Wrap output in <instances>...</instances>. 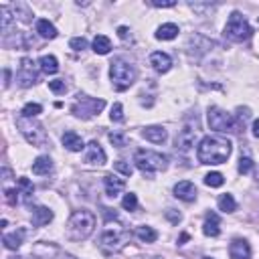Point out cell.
Segmentation results:
<instances>
[{
	"mask_svg": "<svg viewBox=\"0 0 259 259\" xmlns=\"http://www.w3.org/2000/svg\"><path fill=\"white\" fill-rule=\"evenodd\" d=\"M53 221V211L47 207H32V225L43 227Z\"/></svg>",
	"mask_w": 259,
	"mask_h": 259,
	"instance_id": "ffe728a7",
	"label": "cell"
},
{
	"mask_svg": "<svg viewBox=\"0 0 259 259\" xmlns=\"http://www.w3.org/2000/svg\"><path fill=\"white\" fill-rule=\"evenodd\" d=\"M8 259H26V257H8Z\"/></svg>",
	"mask_w": 259,
	"mask_h": 259,
	"instance_id": "c3c4849f",
	"label": "cell"
},
{
	"mask_svg": "<svg viewBox=\"0 0 259 259\" xmlns=\"http://www.w3.org/2000/svg\"><path fill=\"white\" fill-rule=\"evenodd\" d=\"M69 47H71L73 51H83V49H87V41H85L83 37H75V39L69 41Z\"/></svg>",
	"mask_w": 259,
	"mask_h": 259,
	"instance_id": "f35d334b",
	"label": "cell"
},
{
	"mask_svg": "<svg viewBox=\"0 0 259 259\" xmlns=\"http://www.w3.org/2000/svg\"><path fill=\"white\" fill-rule=\"evenodd\" d=\"M174 197L184 201V203L197 201V186H194L190 180H182V182L174 184Z\"/></svg>",
	"mask_w": 259,
	"mask_h": 259,
	"instance_id": "7c38bea8",
	"label": "cell"
},
{
	"mask_svg": "<svg viewBox=\"0 0 259 259\" xmlns=\"http://www.w3.org/2000/svg\"><path fill=\"white\" fill-rule=\"evenodd\" d=\"M18 194H20V192L14 190V188H4V199H6V203L12 205V207L18 203Z\"/></svg>",
	"mask_w": 259,
	"mask_h": 259,
	"instance_id": "d590c367",
	"label": "cell"
},
{
	"mask_svg": "<svg viewBox=\"0 0 259 259\" xmlns=\"http://www.w3.org/2000/svg\"><path fill=\"white\" fill-rule=\"evenodd\" d=\"M186 241H188V235H186V233H182V235H180V239H178V245H184Z\"/></svg>",
	"mask_w": 259,
	"mask_h": 259,
	"instance_id": "bcb514c9",
	"label": "cell"
},
{
	"mask_svg": "<svg viewBox=\"0 0 259 259\" xmlns=\"http://www.w3.org/2000/svg\"><path fill=\"white\" fill-rule=\"evenodd\" d=\"M110 142L116 146V148H124V146H128V138H126V134H122V132H110Z\"/></svg>",
	"mask_w": 259,
	"mask_h": 259,
	"instance_id": "836d02e7",
	"label": "cell"
},
{
	"mask_svg": "<svg viewBox=\"0 0 259 259\" xmlns=\"http://www.w3.org/2000/svg\"><path fill=\"white\" fill-rule=\"evenodd\" d=\"M136 75H138L136 67L130 65L128 61H124V59H116L110 67V79H112V83L118 91H126L136 81Z\"/></svg>",
	"mask_w": 259,
	"mask_h": 259,
	"instance_id": "277c9868",
	"label": "cell"
},
{
	"mask_svg": "<svg viewBox=\"0 0 259 259\" xmlns=\"http://www.w3.org/2000/svg\"><path fill=\"white\" fill-rule=\"evenodd\" d=\"M10 22H12V12L8 6H0V28H2V32H8L10 28Z\"/></svg>",
	"mask_w": 259,
	"mask_h": 259,
	"instance_id": "f546056e",
	"label": "cell"
},
{
	"mask_svg": "<svg viewBox=\"0 0 259 259\" xmlns=\"http://www.w3.org/2000/svg\"><path fill=\"white\" fill-rule=\"evenodd\" d=\"M16 81L20 87H30L37 83V69H35V63L30 59H22L18 65V73H16Z\"/></svg>",
	"mask_w": 259,
	"mask_h": 259,
	"instance_id": "8fae6325",
	"label": "cell"
},
{
	"mask_svg": "<svg viewBox=\"0 0 259 259\" xmlns=\"http://www.w3.org/2000/svg\"><path fill=\"white\" fill-rule=\"evenodd\" d=\"M134 162H136L138 170L144 176H148V178H152L160 170H166L168 168V158L164 154L152 152V150H138L134 154Z\"/></svg>",
	"mask_w": 259,
	"mask_h": 259,
	"instance_id": "3957f363",
	"label": "cell"
},
{
	"mask_svg": "<svg viewBox=\"0 0 259 259\" xmlns=\"http://www.w3.org/2000/svg\"><path fill=\"white\" fill-rule=\"evenodd\" d=\"M41 112H43V106H41V104H26L20 114H22L24 118H37Z\"/></svg>",
	"mask_w": 259,
	"mask_h": 259,
	"instance_id": "1f68e13d",
	"label": "cell"
},
{
	"mask_svg": "<svg viewBox=\"0 0 259 259\" xmlns=\"http://www.w3.org/2000/svg\"><path fill=\"white\" fill-rule=\"evenodd\" d=\"M122 207L126 209V211H134L136 207H138V197L134 192H128L126 197L122 199Z\"/></svg>",
	"mask_w": 259,
	"mask_h": 259,
	"instance_id": "d6a6232c",
	"label": "cell"
},
{
	"mask_svg": "<svg viewBox=\"0 0 259 259\" xmlns=\"http://www.w3.org/2000/svg\"><path fill=\"white\" fill-rule=\"evenodd\" d=\"M16 126H18L20 134L24 136V140H26L28 144H32V146H45V144H47V132H45V128H43L39 122H35L32 118L20 116V118L16 120Z\"/></svg>",
	"mask_w": 259,
	"mask_h": 259,
	"instance_id": "8992f818",
	"label": "cell"
},
{
	"mask_svg": "<svg viewBox=\"0 0 259 259\" xmlns=\"http://www.w3.org/2000/svg\"><path fill=\"white\" fill-rule=\"evenodd\" d=\"M87 164H106V152L104 148L100 146V142H89L87 144V152H85V158H83Z\"/></svg>",
	"mask_w": 259,
	"mask_h": 259,
	"instance_id": "4fadbf2b",
	"label": "cell"
},
{
	"mask_svg": "<svg viewBox=\"0 0 259 259\" xmlns=\"http://www.w3.org/2000/svg\"><path fill=\"white\" fill-rule=\"evenodd\" d=\"M16 184H18V192L22 194V201L28 203L30 197H32V192H35V184H32L28 178H24V176H20V178L16 180Z\"/></svg>",
	"mask_w": 259,
	"mask_h": 259,
	"instance_id": "4316f807",
	"label": "cell"
},
{
	"mask_svg": "<svg viewBox=\"0 0 259 259\" xmlns=\"http://www.w3.org/2000/svg\"><path fill=\"white\" fill-rule=\"evenodd\" d=\"M150 65H152V67H154L158 73H166V71H170V67H172V59H170V55H166V53L156 51V53L150 55Z\"/></svg>",
	"mask_w": 259,
	"mask_h": 259,
	"instance_id": "e0dca14e",
	"label": "cell"
},
{
	"mask_svg": "<svg viewBox=\"0 0 259 259\" xmlns=\"http://www.w3.org/2000/svg\"><path fill=\"white\" fill-rule=\"evenodd\" d=\"M166 219H168L170 223H174V225H176V223H180L182 215H180L178 211H174V209H168V211H166Z\"/></svg>",
	"mask_w": 259,
	"mask_h": 259,
	"instance_id": "b9f144b4",
	"label": "cell"
},
{
	"mask_svg": "<svg viewBox=\"0 0 259 259\" xmlns=\"http://www.w3.org/2000/svg\"><path fill=\"white\" fill-rule=\"evenodd\" d=\"M178 26L174 24V22H166V24H162V26H158V30H156V39H160V41H172V39H176L178 37Z\"/></svg>",
	"mask_w": 259,
	"mask_h": 259,
	"instance_id": "44dd1931",
	"label": "cell"
},
{
	"mask_svg": "<svg viewBox=\"0 0 259 259\" xmlns=\"http://www.w3.org/2000/svg\"><path fill=\"white\" fill-rule=\"evenodd\" d=\"M130 241V233L128 231H122V229H108L102 239H100V245L104 251L108 253H118L122 251Z\"/></svg>",
	"mask_w": 259,
	"mask_h": 259,
	"instance_id": "9c48e42d",
	"label": "cell"
},
{
	"mask_svg": "<svg viewBox=\"0 0 259 259\" xmlns=\"http://www.w3.org/2000/svg\"><path fill=\"white\" fill-rule=\"evenodd\" d=\"M39 67H41V71L43 73H57L59 71V61L53 57V55H43L41 59H39Z\"/></svg>",
	"mask_w": 259,
	"mask_h": 259,
	"instance_id": "d4e9b609",
	"label": "cell"
},
{
	"mask_svg": "<svg viewBox=\"0 0 259 259\" xmlns=\"http://www.w3.org/2000/svg\"><path fill=\"white\" fill-rule=\"evenodd\" d=\"M93 51L97 55H108L112 51V41L106 37V35H97L93 39Z\"/></svg>",
	"mask_w": 259,
	"mask_h": 259,
	"instance_id": "484cf974",
	"label": "cell"
},
{
	"mask_svg": "<svg viewBox=\"0 0 259 259\" xmlns=\"http://www.w3.org/2000/svg\"><path fill=\"white\" fill-rule=\"evenodd\" d=\"M22 237H24V231H22V229H18V231H14V233H4L2 243H4L6 249L16 251V249L22 245Z\"/></svg>",
	"mask_w": 259,
	"mask_h": 259,
	"instance_id": "7402d4cb",
	"label": "cell"
},
{
	"mask_svg": "<svg viewBox=\"0 0 259 259\" xmlns=\"http://www.w3.org/2000/svg\"><path fill=\"white\" fill-rule=\"evenodd\" d=\"M251 170H253V160L249 156H241V160H239V172L241 174H249Z\"/></svg>",
	"mask_w": 259,
	"mask_h": 259,
	"instance_id": "e575fe53",
	"label": "cell"
},
{
	"mask_svg": "<svg viewBox=\"0 0 259 259\" xmlns=\"http://www.w3.org/2000/svg\"><path fill=\"white\" fill-rule=\"evenodd\" d=\"M231 152H233L231 140H227L223 136H205L197 148V158L201 164L217 166L229 160Z\"/></svg>",
	"mask_w": 259,
	"mask_h": 259,
	"instance_id": "6da1fadb",
	"label": "cell"
},
{
	"mask_svg": "<svg viewBox=\"0 0 259 259\" xmlns=\"http://www.w3.org/2000/svg\"><path fill=\"white\" fill-rule=\"evenodd\" d=\"M49 89L55 91V93H63L65 89H67V85H65V81H61V79H55V81H49Z\"/></svg>",
	"mask_w": 259,
	"mask_h": 259,
	"instance_id": "ab89813d",
	"label": "cell"
},
{
	"mask_svg": "<svg viewBox=\"0 0 259 259\" xmlns=\"http://www.w3.org/2000/svg\"><path fill=\"white\" fill-rule=\"evenodd\" d=\"M251 26H249V22L245 20V16L241 14V12H233L231 16H229V20H227V24H225V37L229 39V41H233V43H243V41H247L249 37H251Z\"/></svg>",
	"mask_w": 259,
	"mask_h": 259,
	"instance_id": "5b68a950",
	"label": "cell"
},
{
	"mask_svg": "<svg viewBox=\"0 0 259 259\" xmlns=\"http://www.w3.org/2000/svg\"><path fill=\"white\" fill-rule=\"evenodd\" d=\"M203 259H213V257H203Z\"/></svg>",
	"mask_w": 259,
	"mask_h": 259,
	"instance_id": "681fc988",
	"label": "cell"
},
{
	"mask_svg": "<svg viewBox=\"0 0 259 259\" xmlns=\"http://www.w3.org/2000/svg\"><path fill=\"white\" fill-rule=\"evenodd\" d=\"M223 182H225V176L221 172H209L205 176V184L211 188H219V186H223Z\"/></svg>",
	"mask_w": 259,
	"mask_h": 259,
	"instance_id": "4dcf8cb0",
	"label": "cell"
},
{
	"mask_svg": "<svg viewBox=\"0 0 259 259\" xmlns=\"http://www.w3.org/2000/svg\"><path fill=\"white\" fill-rule=\"evenodd\" d=\"M118 35H120V39H128V35H130L128 26H120V28H118Z\"/></svg>",
	"mask_w": 259,
	"mask_h": 259,
	"instance_id": "7bdbcfd3",
	"label": "cell"
},
{
	"mask_svg": "<svg viewBox=\"0 0 259 259\" xmlns=\"http://www.w3.org/2000/svg\"><path fill=\"white\" fill-rule=\"evenodd\" d=\"M106 108L104 100H97V97H89L85 93H77V100L71 106V114L81 118V120H89L93 116H97L102 110Z\"/></svg>",
	"mask_w": 259,
	"mask_h": 259,
	"instance_id": "52a82bcc",
	"label": "cell"
},
{
	"mask_svg": "<svg viewBox=\"0 0 259 259\" xmlns=\"http://www.w3.org/2000/svg\"><path fill=\"white\" fill-rule=\"evenodd\" d=\"M95 229V215L91 211H75L67 223V237L71 241H83L87 239Z\"/></svg>",
	"mask_w": 259,
	"mask_h": 259,
	"instance_id": "7a4b0ae2",
	"label": "cell"
},
{
	"mask_svg": "<svg viewBox=\"0 0 259 259\" xmlns=\"http://www.w3.org/2000/svg\"><path fill=\"white\" fill-rule=\"evenodd\" d=\"M136 237L140 241H144V243H154L158 239V233H156V229H152V227L142 225V227H138V229H136Z\"/></svg>",
	"mask_w": 259,
	"mask_h": 259,
	"instance_id": "83f0119b",
	"label": "cell"
},
{
	"mask_svg": "<svg viewBox=\"0 0 259 259\" xmlns=\"http://www.w3.org/2000/svg\"><path fill=\"white\" fill-rule=\"evenodd\" d=\"M110 118H112V122H124V108H122V104H114Z\"/></svg>",
	"mask_w": 259,
	"mask_h": 259,
	"instance_id": "8d00e7d4",
	"label": "cell"
},
{
	"mask_svg": "<svg viewBox=\"0 0 259 259\" xmlns=\"http://www.w3.org/2000/svg\"><path fill=\"white\" fill-rule=\"evenodd\" d=\"M150 4L156 6V8H172L176 2H174V0H152Z\"/></svg>",
	"mask_w": 259,
	"mask_h": 259,
	"instance_id": "60d3db41",
	"label": "cell"
},
{
	"mask_svg": "<svg viewBox=\"0 0 259 259\" xmlns=\"http://www.w3.org/2000/svg\"><path fill=\"white\" fill-rule=\"evenodd\" d=\"M219 209L223 211V213H235L237 211V203H235V199H233V194H221L219 197Z\"/></svg>",
	"mask_w": 259,
	"mask_h": 259,
	"instance_id": "f1b7e54d",
	"label": "cell"
},
{
	"mask_svg": "<svg viewBox=\"0 0 259 259\" xmlns=\"http://www.w3.org/2000/svg\"><path fill=\"white\" fill-rule=\"evenodd\" d=\"M53 170V160L49 156H39L32 162V172L35 174H49Z\"/></svg>",
	"mask_w": 259,
	"mask_h": 259,
	"instance_id": "603a6c76",
	"label": "cell"
},
{
	"mask_svg": "<svg viewBox=\"0 0 259 259\" xmlns=\"http://www.w3.org/2000/svg\"><path fill=\"white\" fill-rule=\"evenodd\" d=\"M114 168H116L118 172H122L124 176H132V166H130V164H126L124 160H118L116 164H114Z\"/></svg>",
	"mask_w": 259,
	"mask_h": 259,
	"instance_id": "74e56055",
	"label": "cell"
},
{
	"mask_svg": "<svg viewBox=\"0 0 259 259\" xmlns=\"http://www.w3.org/2000/svg\"><path fill=\"white\" fill-rule=\"evenodd\" d=\"M229 257L231 259H251V247L245 239H233L229 245Z\"/></svg>",
	"mask_w": 259,
	"mask_h": 259,
	"instance_id": "9a60e30c",
	"label": "cell"
},
{
	"mask_svg": "<svg viewBox=\"0 0 259 259\" xmlns=\"http://www.w3.org/2000/svg\"><path fill=\"white\" fill-rule=\"evenodd\" d=\"M37 32H39L43 39H55L57 37V28L47 18H39L37 20Z\"/></svg>",
	"mask_w": 259,
	"mask_h": 259,
	"instance_id": "cb8c5ba5",
	"label": "cell"
},
{
	"mask_svg": "<svg viewBox=\"0 0 259 259\" xmlns=\"http://www.w3.org/2000/svg\"><path fill=\"white\" fill-rule=\"evenodd\" d=\"M61 140H63V146L67 148V150H71V152H81V150L85 148L83 138H81L77 132H73V130H69V132H65Z\"/></svg>",
	"mask_w": 259,
	"mask_h": 259,
	"instance_id": "d6986e66",
	"label": "cell"
},
{
	"mask_svg": "<svg viewBox=\"0 0 259 259\" xmlns=\"http://www.w3.org/2000/svg\"><path fill=\"white\" fill-rule=\"evenodd\" d=\"M104 186H106V194L114 199V197H118V194L126 188V180L120 178V176H116V174H106L104 176Z\"/></svg>",
	"mask_w": 259,
	"mask_h": 259,
	"instance_id": "2e32d148",
	"label": "cell"
},
{
	"mask_svg": "<svg viewBox=\"0 0 259 259\" xmlns=\"http://www.w3.org/2000/svg\"><path fill=\"white\" fill-rule=\"evenodd\" d=\"M142 136L152 142V144H164L168 140V132H166V128H162V126H148L142 130Z\"/></svg>",
	"mask_w": 259,
	"mask_h": 259,
	"instance_id": "5bb4252c",
	"label": "cell"
},
{
	"mask_svg": "<svg viewBox=\"0 0 259 259\" xmlns=\"http://www.w3.org/2000/svg\"><path fill=\"white\" fill-rule=\"evenodd\" d=\"M2 73H4V87H8V83H10V69H4Z\"/></svg>",
	"mask_w": 259,
	"mask_h": 259,
	"instance_id": "ee69618b",
	"label": "cell"
},
{
	"mask_svg": "<svg viewBox=\"0 0 259 259\" xmlns=\"http://www.w3.org/2000/svg\"><path fill=\"white\" fill-rule=\"evenodd\" d=\"M203 233H205L207 237H219V233H221V219H219L217 213H207V215H205Z\"/></svg>",
	"mask_w": 259,
	"mask_h": 259,
	"instance_id": "ac0fdd59",
	"label": "cell"
},
{
	"mask_svg": "<svg viewBox=\"0 0 259 259\" xmlns=\"http://www.w3.org/2000/svg\"><path fill=\"white\" fill-rule=\"evenodd\" d=\"M253 136H255V138H259V120H255V122H253Z\"/></svg>",
	"mask_w": 259,
	"mask_h": 259,
	"instance_id": "f6af8a7d",
	"label": "cell"
},
{
	"mask_svg": "<svg viewBox=\"0 0 259 259\" xmlns=\"http://www.w3.org/2000/svg\"><path fill=\"white\" fill-rule=\"evenodd\" d=\"M209 126H211V130L221 132V134L239 132V122L221 108H209Z\"/></svg>",
	"mask_w": 259,
	"mask_h": 259,
	"instance_id": "ba28073f",
	"label": "cell"
},
{
	"mask_svg": "<svg viewBox=\"0 0 259 259\" xmlns=\"http://www.w3.org/2000/svg\"><path fill=\"white\" fill-rule=\"evenodd\" d=\"M197 138H199L197 122H194V124H184L182 130L178 132V136H176V148L180 152H188V150H192L194 146H197Z\"/></svg>",
	"mask_w": 259,
	"mask_h": 259,
	"instance_id": "30bf717a",
	"label": "cell"
},
{
	"mask_svg": "<svg viewBox=\"0 0 259 259\" xmlns=\"http://www.w3.org/2000/svg\"><path fill=\"white\" fill-rule=\"evenodd\" d=\"M61 259H75V257H71V255H63Z\"/></svg>",
	"mask_w": 259,
	"mask_h": 259,
	"instance_id": "7dc6e473",
	"label": "cell"
}]
</instances>
